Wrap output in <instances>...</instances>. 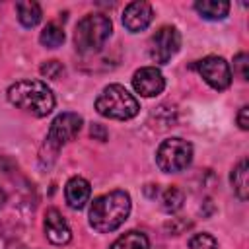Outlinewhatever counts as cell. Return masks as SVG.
<instances>
[{"label": "cell", "mask_w": 249, "mask_h": 249, "mask_svg": "<svg viewBox=\"0 0 249 249\" xmlns=\"http://www.w3.org/2000/svg\"><path fill=\"white\" fill-rule=\"evenodd\" d=\"M130 214V196L124 191H111L97 196L89 208V224L93 230L107 233L117 230Z\"/></svg>", "instance_id": "cell-1"}, {"label": "cell", "mask_w": 249, "mask_h": 249, "mask_svg": "<svg viewBox=\"0 0 249 249\" xmlns=\"http://www.w3.org/2000/svg\"><path fill=\"white\" fill-rule=\"evenodd\" d=\"M8 99L12 105L35 117H45L54 109V95L41 80H19L12 84L8 88Z\"/></svg>", "instance_id": "cell-2"}, {"label": "cell", "mask_w": 249, "mask_h": 249, "mask_svg": "<svg viewBox=\"0 0 249 249\" xmlns=\"http://www.w3.org/2000/svg\"><path fill=\"white\" fill-rule=\"evenodd\" d=\"M111 31H113V23L107 16L88 14L86 18L78 21L76 31H74V43H76L78 53L91 54V53L101 51L107 39L111 37Z\"/></svg>", "instance_id": "cell-3"}, {"label": "cell", "mask_w": 249, "mask_h": 249, "mask_svg": "<svg viewBox=\"0 0 249 249\" xmlns=\"http://www.w3.org/2000/svg\"><path fill=\"white\" fill-rule=\"evenodd\" d=\"M95 109L99 115L117 119V121H126L138 115L140 105L138 99L121 84H111L107 86L95 99Z\"/></svg>", "instance_id": "cell-4"}, {"label": "cell", "mask_w": 249, "mask_h": 249, "mask_svg": "<svg viewBox=\"0 0 249 249\" xmlns=\"http://www.w3.org/2000/svg\"><path fill=\"white\" fill-rule=\"evenodd\" d=\"M193 160V146L183 138H167L156 152V163L165 173H177L189 167Z\"/></svg>", "instance_id": "cell-5"}, {"label": "cell", "mask_w": 249, "mask_h": 249, "mask_svg": "<svg viewBox=\"0 0 249 249\" xmlns=\"http://www.w3.org/2000/svg\"><path fill=\"white\" fill-rule=\"evenodd\" d=\"M181 47V33L173 25L160 27L150 39V56L158 64H167Z\"/></svg>", "instance_id": "cell-6"}, {"label": "cell", "mask_w": 249, "mask_h": 249, "mask_svg": "<svg viewBox=\"0 0 249 249\" xmlns=\"http://www.w3.org/2000/svg\"><path fill=\"white\" fill-rule=\"evenodd\" d=\"M82 117L78 113L66 111L54 117V121L51 123V128L47 132V146H51L53 150H58L62 144L70 142L76 138V134L82 128Z\"/></svg>", "instance_id": "cell-7"}, {"label": "cell", "mask_w": 249, "mask_h": 249, "mask_svg": "<svg viewBox=\"0 0 249 249\" xmlns=\"http://www.w3.org/2000/svg\"><path fill=\"white\" fill-rule=\"evenodd\" d=\"M196 70L204 78V82L214 89H228L231 84L230 64L222 56H204L196 62Z\"/></svg>", "instance_id": "cell-8"}, {"label": "cell", "mask_w": 249, "mask_h": 249, "mask_svg": "<svg viewBox=\"0 0 249 249\" xmlns=\"http://www.w3.org/2000/svg\"><path fill=\"white\" fill-rule=\"evenodd\" d=\"M132 86H134V89L140 95L154 97V95H160L163 91L165 80H163V74L156 66H144V68H140V70L134 72Z\"/></svg>", "instance_id": "cell-9"}, {"label": "cell", "mask_w": 249, "mask_h": 249, "mask_svg": "<svg viewBox=\"0 0 249 249\" xmlns=\"http://www.w3.org/2000/svg\"><path fill=\"white\" fill-rule=\"evenodd\" d=\"M152 18H154V10L148 2H140V0L130 2L123 12V25L130 33H138L152 23Z\"/></svg>", "instance_id": "cell-10"}, {"label": "cell", "mask_w": 249, "mask_h": 249, "mask_svg": "<svg viewBox=\"0 0 249 249\" xmlns=\"http://www.w3.org/2000/svg\"><path fill=\"white\" fill-rule=\"evenodd\" d=\"M45 235L54 245H66L72 237V231L56 208H49L45 212Z\"/></svg>", "instance_id": "cell-11"}, {"label": "cell", "mask_w": 249, "mask_h": 249, "mask_svg": "<svg viewBox=\"0 0 249 249\" xmlns=\"http://www.w3.org/2000/svg\"><path fill=\"white\" fill-rule=\"evenodd\" d=\"M89 195H91V187L84 177H72L66 183L64 196H66V202L70 208H74V210L84 208L86 202L89 200Z\"/></svg>", "instance_id": "cell-12"}, {"label": "cell", "mask_w": 249, "mask_h": 249, "mask_svg": "<svg viewBox=\"0 0 249 249\" xmlns=\"http://www.w3.org/2000/svg\"><path fill=\"white\" fill-rule=\"evenodd\" d=\"M195 10L204 18V19H224L230 12V2L224 0H196Z\"/></svg>", "instance_id": "cell-13"}, {"label": "cell", "mask_w": 249, "mask_h": 249, "mask_svg": "<svg viewBox=\"0 0 249 249\" xmlns=\"http://www.w3.org/2000/svg\"><path fill=\"white\" fill-rule=\"evenodd\" d=\"M16 12H18V19H19V23L23 27H35L43 18L41 6L37 2H31V0L18 2L16 4Z\"/></svg>", "instance_id": "cell-14"}, {"label": "cell", "mask_w": 249, "mask_h": 249, "mask_svg": "<svg viewBox=\"0 0 249 249\" xmlns=\"http://www.w3.org/2000/svg\"><path fill=\"white\" fill-rule=\"evenodd\" d=\"M111 249H150V241L142 231H126L111 245Z\"/></svg>", "instance_id": "cell-15"}, {"label": "cell", "mask_w": 249, "mask_h": 249, "mask_svg": "<svg viewBox=\"0 0 249 249\" xmlns=\"http://www.w3.org/2000/svg\"><path fill=\"white\" fill-rule=\"evenodd\" d=\"M231 187L235 191V195L241 198V200H247V193H249V187H247V160H241L233 169H231Z\"/></svg>", "instance_id": "cell-16"}, {"label": "cell", "mask_w": 249, "mask_h": 249, "mask_svg": "<svg viewBox=\"0 0 249 249\" xmlns=\"http://www.w3.org/2000/svg\"><path fill=\"white\" fill-rule=\"evenodd\" d=\"M39 41H41V45L47 47V49H56V47H60L62 41H64V31H62V27H58L56 23H49V25L41 31Z\"/></svg>", "instance_id": "cell-17"}, {"label": "cell", "mask_w": 249, "mask_h": 249, "mask_svg": "<svg viewBox=\"0 0 249 249\" xmlns=\"http://www.w3.org/2000/svg\"><path fill=\"white\" fill-rule=\"evenodd\" d=\"M183 206V193L177 187H169L161 195V208L165 212H177Z\"/></svg>", "instance_id": "cell-18"}, {"label": "cell", "mask_w": 249, "mask_h": 249, "mask_svg": "<svg viewBox=\"0 0 249 249\" xmlns=\"http://www.w3.org/2000/svg\"><path fill=\"white\" fill-rule=\"evenodd\" d=\"M191 249H218V241L210 233H196L189 239Z\"/></svg>", "instance_id": "cell-19"}, {"label": "cell", "mask_w": 249, "mask_h": 249, "mask_svg": "<svg viewBox=\"0 0 249 249\" xmlns=\"http://www.w3.org/2000/svg\"><path fill=\"white\" fill-rule=\"evenodd\" d=\"M62 72H64V66L58 60H49V62H45L41 66V74L51 78V80H58L62 76Z\"/></svg>", "instance_id": "cell-20"}, {"label": "cell", "mask_w": 249, "mask_h": 249, "mask_svg": "<svg viewBox=\"0 0 249 249\" xmlns=\"http://www.w3.org/2000/svg\"><path fill=\"white\" fill-rule=\"evenodd\" d=\"M247 66H249V56H247L245 53H239V54L233 58V70L239 74L241 80H247V78H249Z\"/></svg>", "instance_id": "cell-21"}, {"label": "cell", "mask_w": 249, "mask_h": 249, "mask_svg": "<svg viewBox=\"0 0 249 249\" xmlns=\"http://www.w3.org/2000/svg\"><path fill=\"white\" fill-rule=\"evenodd\" d=\"M237 124H239L241 130H247L249 128V107L247 105H243L239 109V113H237Z\"/></svg>", "instance_id": "cell-22"}, {"label": "cell", "mask_w": 249, "mask_h": 249, "mask_svg": "<svg viewBox=\"0 0 249 249\" xmlns=\"http://www.w3.org/2000/svg\"><path fill=\"white\" fill-rule=\"evenodd\" d=\"M91 136H99V140H105L107 138V134H105V130H103L101 124H93L91 126Z\"/></svg>", "instance_id": "cell-23"}, {"label": "cell", "mask_w": 249, "mask_h": 249, "mask_svg": "<svg viewBox=\"0 0 249 249\" xmlns=\"http://www.w3.org/2000/svg\"><path fill=\"white\" fill-rule=\"evenodd\" d=\"M10 249H31V247H25V245H19V243H16V245H12Z\"/></svg>", "instance_id": "cell-24"}, {"label": "cell", "mask_w": 249, "mask_h": 249, "mask_svg": "<svg viewBox=\"0 0 249 249\" xmlns=\"http://www.w3.org/2000/svg\"><path fill=\"white\" fill-rule=\"evenodd\" d=\"M4 200H6V195H4V191H2V189H0V206H2V204H4Z\"/></svg>", "instance_id": "cell-25"}]
</instances>
